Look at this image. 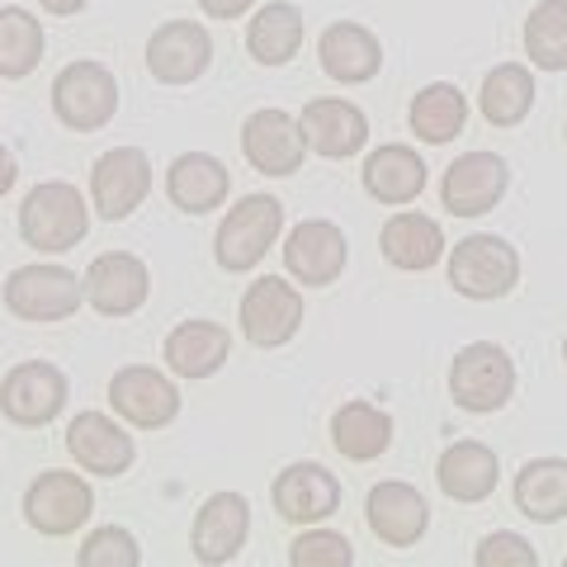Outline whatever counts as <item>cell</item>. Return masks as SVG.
<instances>
[{
  "label": "cell",
  "mask_w": 567,
  "mask_h": 567,
  "mask_svg": "<svg viewBox=\"0 0 567 567\" xmlns=\"http://www.w3.org/2000/svg\"><path fill=\"white\" fill-rule=\"evenodd\" d=\"M284 233V204L275 194H246L223 213L218 233H213V260L227 275H251L270 256V246Z\"/></svg>",
  "instance_id": "1"
},
{
  "label": "cell",
  "mask_w": 567,
  "mask_h": 567,
  "mask_svg": "<svg viewBox=\"0 0 567 567\" xmlns=\"http://www.w3.org/2000/svg\"><path fill=\"white\" fill-rule=\"evenodd\" d=\"M91 233V204L81 199L76 185L66 181H43L24 194L20 204V237L24 246L43 256H62L71 246H81Z\"/></svg>",
  "instance_id": "2"
},
{
  "label": "cell",
  "mask_w": 567,
  "mask_h": 567,
  "mask_svg": "<svg viewBox=\"0 0 567 567\" xmlns=\"http://www.w3.org/2000/svg\"><path fill=\"white\" fill-rule=\"evenodd\" d=\"M85 298V279L71 275L66 265H20L0 284V303L20 322H66Z\"/></svg>",
  "instance_id": "3"
},
{
  "label": "cell",
  "mask_w": 567,
  "mask_h": 567,
  "mask_svg": "<svg viewBox=\"0 0 567 567\" xmlns=\"http://www.w3.org/2000/svg\"><path fill=\"white\" fill-rule=\"evenodd\" d=\"M520 284V251L496 233H473L450 251V289L473 303H496Z\"/></svg>",
  "instance_id": "4"
},
{
  "label": "cell",
  "mask_w": 567,
  "mask_h": 567,
  "mask_svg": "<svg viewBox=\"0 0 567 567\" xmlns=\"http://www.w3.org/2000/svg\"><path fill=\"white\" fill-rule=\"evenodd\" d=\"M52 114L71 133H100L118 114V81L104 62H71L52 81Z\"/></svg>",
  "instance_id": "5"
},
{
  "label": "cell",
  "mask_w": 567,
  "mask_h": 567,
  "mask_svg": "<svg viewBox=\"0 0 567 567\" xmlns=\"http://www.w3.org/2000/svg\"><path fill=\"white\" fill-rule=\"evenodd\" d=\"M450 398L473 416L502 412L516 398V364L496 341H468L450 364Z\"/></svg>",
  "instance_id": "6"
},
{
  "label": "cell",
  "mask_w": 567,
  "mask_h": 567,
  "mask_svg": "<svg viewBox=\"0 0 567 567\" xmlns=\"http://www.w3.org/2000/svg\"><path fill=\"white\" fill-rule=\"evenodd\" d=\"M95 516V492L81 473L48 468L24 487V520L33 535L43 539H66Z\"/></svg>",
  "instance_id": "7"
},
{
  "label": "cell",
  "mask_w": 567,
  "mask_h": 567,
  "mask_svg": "<svg viewBox=\"0 0 567 567\" xmlns=\"http://www.w3.org/2000/svg\"><path fill=\"white\" fill-rule=\"evenodd\" d=\"M237 327H241L246 341L260 346V350L289 346L298 336V327H303V293L279 275H260L251 289L241 293Z\"/></svg>",
  "instance_id": "8"
},
{
  "label": "cell",
  "mask_w": 567,
  "mask_h": 567,
  "mask_svg": "<svg viewBox=\"0 0 567 567\" xmlns=\"http://www.w3.org/2000/svg\"><path fill=\"white\" fill-rule=\"evenodd\" d=\"M66 398H71L66 374L48 360H24L0 379V412H6L10 425H24V431L52 425L62 416Z\"/></svg>",
  "instance_id": "9"
},
{
  "label": "cell",
  "mask_w": 567,
  "mask_h": 567,
  "mask_svg": "<svg viewBox=\"0 0 567 567\" xmlns=\"http://www.w3.org/2000/svg\"><path fill=\"white\" fill-rule=\"evenodd\" d=\"M110 406L133 431H162L181 416V388L152 364H123L110 379Z\"/></svg>",
  "instance_id": "10"
},
{
  "label": "cell",
  "mask_w": 567,
  "mask_h": 567,
  "mask_svg": "<svg viewBox=\"0 0 567 567\" xmlns=\"http://www.w3.org/2000/svg\"><path fill=\"white\" fill-rule=\"evenodd\" d=\"M152 194V162L142 147H114L91 166V208L104 223H123Z\"/></svg>",
  "instance_id": "11"
},
{
  "label": "cell",
  "mask_w": 567,
  "mask_h": 567,
  "mask_svg": "<svg viewBox=\"0 0 567 567\" xmlns=\"http://www.w3.org/2000/svg\"><path fill=\"white\" fill-rule=\"evenodd\" d=\"M350 260V241L331 218H303L284 237V270H289L298 284L308 289H327L346 275Z\"/></svg>",
  "instance_id": "12"
},
{
  "label": "cell",
  "mask_w": 567,
  "mask_h": 567,
  "mask_svg": "<svg viewBox=\"0 0 567 567\" xmlns=\"http://www.w3.org/2000/svg\"><path fill=\"white\" fill-rule=\"evenodd\" d=\"M511 189V166L496 152H464L440 181V204L454 218H483Z\"/></svg>",
  "instance_id": "13"
},
{
  "label": "cell",
  "mask_w": 567,
  "mask_h": 567,
  "mask_svg": "<svg viewBox=\"0 0 567 567\" xmlns=\"http://www.w3.org/2000/svg\"><path fill=\"white\" fill-rule=\"evenodd\" d=\"M251 539V502L241 492H213L189 529V548L204 567L233 563Z\"/></svg>",
  "instance_id": "14"
},
{
  "label": "cell",
  "mask_w": 567,
  "mask_h": 567,
  "mask_svg": "<svg viewBox=\"0 0 567 567\" xmlns=\"http://www.w3.org/2000/svg\"><path fill=\"white\" fill-rule=\"evenodd\" d=\"M213 66V33L199 20H166L147 39V71L162 85H194Z\"/></svg>",
  "instance_id": "15"
},
{
  "label": "cell",
  "mask_w": 567,
  "mask_h": 567,
  "mask_svg": "<svg viewBox=\"0 0 567 567\" xmlns=\"http://www.w3.org/2000/svg\"><path fill=\"white\" fill-rule=\"evenodd\" d=\"M298 128H303L308 152L327 156V162H350V156L364 152L369 142V118L360 104H350L341 95H322L308 100L303 114H298Z\"/></svg>",
  "instance_id": "16"
},
{
  "label": "cell",
  "mask_w": 567,
  "mask_h": 567,
  "mask_svg": "<svg viewBox=\"0 0 567 567\" xmlns=\"http://www.w3.org/2000/svg\"><path fill=\"white\" fill-rule=\"evenodd\" d=\"M364 520L374 529V539L388 548H416L431 529V502L402 477H388V483L369 487L364 502Z\"/></svg>",
  "instance_id": "17"
},
{
  "label": "cell",
  "mask_w": 567,
  "mask_h": 567,
  "mask_svg": "<svg viewBox=\"0 0 567 567\" xmlns=\"http://www.w3.org/2000/svg\"><path fill=\"white\" fill-rule=\"evenodd\" d=\"M270 502L279 511V520L289 525H322L331 520L336 511H341V477H336L331 468L322 464H289L275 487H270Z\"/></svg>",
  "instance_id": "18"
},
{
  "label": "cell",
  "mask_w": 567,
  "mask_h": 567,
  "mask_svg": "<svg viewBox=\"0 0 567 567\" xmlns=\"http://www.w3.org/2000/svg\"><path fill=\"white\" fill-rule=\"evenodd\" d=\"M66 454L81 464V473L118 477L133 468L137 445H133V435L123 431V421H114L110 412H81L66 425Z\"/></svg>",
  "instance_id": "19"
},
{
  "label": "cell",
  "mask_w": 567,
  "mask_h": 567,
  "mask_svg": "<svg viewBox=\"0 0 567 567\" xmlns=\"http://www.w3.org/2000/svg\"><path fill=\"white\" fill-rule=\"evenodd\" d=\"M152 293V275L133 251H104L85 270V303L100 317H133Z\"/></svg>",
  "instance_id": "20"
},
{
  "label": "cell",
  "mask_w": 567,
  "mask_h": 567,
  "mask_svg": "<svg viewBox=\"0 0 567 567\" xmlns=\"http://www.w3.org/2000/svg\"><path fill=\"white\" fill-rule=\"evenodd\" d=\"M241 156L260 175H293L308 156V142L289 110H256L241 123Z\"/></svg>",
  "instance_id": "21"
},
{
  "label": "cell",
  "mask_w": 567,
  "mask_h": 567,
  "mask_svg": "<svg viewBox=\"0 0 567 567\" xmlns=\"http://www.w3.org/2000/svg\"><path fill=\"white\" fill-rule=\"evenodd\" d=\"M317 62H322V71L336 85H364L383 71V43L374 29L354 20H336L317 39Z\"/></svg>",
  "instance_id": "22"
},
{
  "label": "cell",
  "mask_w": 567,
  "mask_h": 567,
  "mask_svg": "<svg viewBox=\"0 0 567 567\" xmlns=\"http://www.w3.org/2000/svg\"><path fill=\"white\" fill-rule=\"evenodd\" d=\"M425 171L431 166L421 162L416 147H406V142H383V147H374L364 156L360 181H364L369 199H379L388 208H406V204H416L425 194V181H431Z\"/></svg>",
  "instance_id": "23"
},
{
  "label": "cell",
  "mask_w": 567,
  "mask_h": 567,
  "mask_svg": "<svg viewBox=\"0 0 567 567\" xmlns=\"http://www.w3.org/2000/svg\"><path fill=\"white\" fill-rule=\"evenodd\" d=\"M227 354H233V331L208 317H189L162 346V360L175 379H213L227 364Z\"/></svg>",
  "instance_id": "24"
},
{
  "label": "cell",
  "mask_w": 567,
  "mask_h": 567,
  "mask_svg": "<svg viewBox=\"0 0 567 567\" xmlns=\"http://www.w3.org/2000/svg\"><path fill=\"white\" fill-rule=\"evenodd\" d=\"M435 483L450 502L477 506L496 492V483H502V458H496V450L483 445V440H458V445H450L445 454H440Z\"/></svg>",
  "instance_id": "25"
},
{
  "label": "cell",
  "mask_w": 567,
  "mask_h": 567,
  "mask_svg": "<svg viewBox=\"0 0 567 567\" xmlns=\"http://www.w3.org/2000/svg\"><path fill=\"white\" fill-rule=\"evenodd\" d=\"M233 194V171H227L213 152H181L166 171V199L181 213H213Z\"/></svg>",
  "instance_id": "26"
},
{
  "label": "cell",
  "mask_w": 567,
  "mask_h": 567,
  "mask_svg": "<svg viewBox=\"0 0 567 567\" xmlns=\"http://www.w3.org/2000/svg\"><path fill=\"white\" fill-rule=\"evenodd\" d=\"M379 251H383V260L393 265V270H406V275L435 270V265L445 260V233H440V223L425 218V213L398 208L393 218L383 223V233H379Z\"/></svg>",
  "instance_id": "27"
},
{
  "label": "cell",
  "mask_w": 567,
  "mask_h": 567,
  "mask_svg": "<svg viewBox=\"0 0 567 567\" xmlns=\"http://www.w3.org/2000/svg\"><path fill=\"white\" fill-rule=\"evenodd\" d=\"M331 445L341 458H350V464H374V458L388 454V445H393V416H388L379 402L354 398L346 406H336Z\"/></svg>",
  "instance_id": "28"
},
{
  "label": "cell",
  "mask_w": 567,
  "mask_h": 567,
  "mask_svg": "<svg viewBox=\"0 0 567 567\" xmlns=\"http://www.w3.org/2000/svg\"><path fill=\"white\" fill-rule=\"evenodd\" d=\"M303 33H308L303 10L293 0H270L246 24V52L260 66H289L298 58V48H303Z\"/></svg>",
  "instance_id": "29"
},
{
  "label": "cell",
  "mask_w": 567,
  "mask_h": 567,
  "mask_svg": "<svg viewBox=\"0 0 567 567\" xmlns=\"http://www.w3.org/2000/svg\"><path fill=\"white\" fill-rule=\"evenodd\" d=\"M516 511L535 525H558L567 516V458H529L511 483Z\"/></svg>",
  "instance_id": "30"
},
{
  "label": "cell",
  "mask_w": 567,
  "mask_h": 567,
  "mask_svg": "<svg viewBox=\"0 0 567 567\" xmlns=\"http://www.w3.org/2000/svg\"><path fill=\"white\" fill-rule=\"evenodd\" d=\"M535 95H539L535 71H529L525 62H502L483 76L477 110H483V118L492 123V128H520V123L529 118V110H535Z\"/></svg>",
  "instance_id": "31"
},
{
  "label": "cell",
  "mask_w": 567,
  "mask_h": 567,
  "mask_svg": "<svg viewBox=\"0 0 567 567\" xmlns=\"http://www.w3.org/2000/svg\"><path fill=\"white\" fill-rule=\"evenodd\" d=\"M406 123H412V133H416L421 142H431V147H445V142H454L458 133H464V123H468V100H464V91H458V85L431 81V85H421V91L412 95Z\"/></svg>",
  "instance_id": "32"
},
{
  "label": "cell",
  "mask_w": 567,
  "mask_h": 567,
  "mask_svg": "<svg viewBox=\"0 0 567 567\" xmlns=\"http://www.w3.org/2000/svg\"><path fill=\"white\" fill-rule=\"evenodd\" d=\"M43 20H33L20 6H0V76L6 81H24L39 71L43 62Z\"/></svg>",
  "instance_id": "33"
},
{
  "label": "cell",
  "mask_w": 567,
  "mask_h": 567,
  "mask_svg": "<svg viewBox=\"0 0 567 567\" xmlns=\"http://www.w3.org/2000/svg\"><path fill=\"white\" fill-rule=\"evenodd\" d=\"M525 52L539 71H567V0H539L529 10Z\"/></svg>",
  "instance_id": "34"
},
{
  "label": "cell",
  "mask_w": 567,
  "mask_h": 567,
  "mask_svg": "<svg viewBox=\"0 0 567 567\" xmlns=\"http://www.w3.org/2000/svg\"><path fill=\"white\" fill-rule=\"evenodd\" d=\"M137 563H142L137 535L123 525H100L76 548V567H137Z\"/></svg>",
  "instance_id": "35"
},
{
  "label": "cell",
  "mask_w": 567,
  "mask_h": 567,
  "mask_svg": "<svg viewBox=\"0 0 567 567\" xmlns=\"http://www.w3.org/2000/svg\"><path fill=\"white\" fill-rule=\"evenodd\" d=\"M289 563L293 567H350L354 563V544L341 535V529L303 525V535L289 544Z\"/></svg>",
  "instance_id": "36"
},
{
  "label": "cell",
  "mask_w": 567,
  "mask_h": 567,
  "mask_svg": "<svg viewBox=\"0 0 567 567\" xmlns=\"http://www.w3.org/2000/svg\"><path fill=\"white\" fill-rule=\"evenodd\" d=\"M473 563L477 567H539V554L525 535H516V529H496V535H487L477 544Z\"/></svg>",
  "instance_id": "37"
},
{
  "label": "cell",
  "mask_w": 567,
  "mask_h": 567,
  "mask_svg": "<svg viewBox=\"0 0 567 567\" xmlns=\"http://www.w3.org/2000/svg\"><path fill=\"white\" fill-rule=\"evenodd\" d=\"M251 6L256 0H199V10L208 14V20H241Z\"/></svg>",
  "instance_id": "38"
},
{
  "label": "cell",
  "mask_w": 567,
  "mask_h": 567,
  "mask_svg": "<svg viewBox=\"0 0 567 567\" xmlns=\"http://www.w3.org/2000/svg\"><path fill=\"white\" fill-rule=\"evenodd\" d=\"M14 181H20V162H14V152L0 147V199L14 189Z\"/></svg>",
  "instance_id": "39"
},
{
  "label": "cell",
  "mask_w": 567,
  "mask_h": 567,
  "mask_svg": "<svg viewBox=\"0 0 567 567\" xmlns=\"http://www.w3.org/2000/svg\"><path fill=\"white\" fill-rule=\"evenodd\" d=\"M43 14H58V20H66V14H81L91 0H39Z\"/></svg>",
  "instance_id": "40"
},
{
  "label": "cell",
  "mask_w": 567,
  "mask_h": 567,
  "mask_svg": "<svg viewBox=\"0 0 567 567\" xmlns=\"http://www.w3.org/2000/svg\"><path fill=\"white\" fill-rule=\"evenodd\" d=\"M563 360H567V336H563Z\"/></svg>",
  "instance_id": "41"
},
{
  "label": "cell",
  "mask_w": 567,
  "mask_h": 567,
  "mask_svg": "<svg viewBox=\"0 0 567 567\" xmlns=\"http://www.w3.org/2000/svg\"><path fill=\"white\" fill-rule=\"evenodd\" d=\"M563 567H567V558H563Z\"/></svg>",
  "instance_id": "42"
}]
</instances>
